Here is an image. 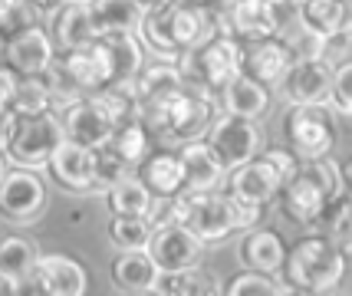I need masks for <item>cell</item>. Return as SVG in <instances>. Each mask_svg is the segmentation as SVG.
Returning a JSON list of instances; mask_svg holds the SVG:
<instances>
[{
  "mask_svg": "<svg viewBox=\"0 0 352 296\" xmlns=\"http://www.w3.org/2000/svg\"><path fill=\"white\" fill-rule=\"evenodd\" d=\"M182 194L188 204V227L204 244L224 240L234 231L257 224L261 218L257 207H244L241 201H234L230 194H221V191H182Z\"/></svg>",
  "mask_w": 352,
  "mask_h": 296,
  "instance_id": "obj_1",
  "label": "cell"
},
{
  "mask_svg": "<svg viewBox=\"0 0 352 296\" xmlns=\"http://www.w3.org/2000/svg\"><path fill=\"white\" fill-rule=\"evenodd\" d=\"M244 73V47L230 33L214 30L204 43L184 53V79L208 89H224Z\"/></svg>",
  "mask_w": 352,
  "mask_h": 296,
  "instance_id": "obj_2",
  "label": "cell"
},
{
  "mask_svg": "<svg viewBox=\"0 0 352 296\" xmlns=\"http://www.w3.org/2000/svg\"><path fill=\"white\" fill-rule=\"evenodd\" d=\"M283 270H287V283L322 293V290H333L342 280L346 257L329 237H307L287 253Z\"/></svg>",
  "mask_w": 352,
  "mask_h": 296,
  "instance_id": "obj_3",
  "label": "cell"
},
{
  "mask_svg": "<svg viewBox=\"0 0 352 296\" xmlns=\"http://www.w3.org/2000/svg\"><path fill=\"white\" fill-rule=\"evenodd\" d=\"M63 139H66V132H63L60 115H53V112L16 115L3 158L14 161L16 168H40L53 158V152L60 148Z\"/></svg>",
  "mask_w": 352,
  "mask_h": 296,
  "instance_id": "obj_4",
  "label": "cell"
},
{
  "mask_svg": "<svg viewBox=\"0 0 352 296\" xmlns=\"http://www.w3.org/2000/svg\"><path fill=\"white\" fill-rule=\"evenodd\" d=\"M204 141L211 145L217 161L224 165V172H234L247 161H254L261 152V128L250 119H237V115H221L211 122Z\"/></svg>",
  "mask_w": 352,
  "mask_h": 296,
  "instance_id": "obj_5",
  "label": "cell"
},
{
  "mask_svg": "<svg viewBox=\"0 0 352 296\" xmlns=\"http://www.w3.org/2000/svg\"><path fill=\"white\" fill-rule=\"evenodd\" d=\"M211 122H214V102L204 95L201 86L184 82L182 93L165 106V125L162 128L175 141H195L208 135Z\"/></svg>",
  "mask_w": 352,
  "mask_h": 296,
  "instance_id": "obj_6",
  "label": "cell"
},
{
  "mask_svg": "<svg viewBox=\"0 0 352 296\" xmlns=\"http://www.w3.org/2000/svg\"><path fill=\"white\" fill-rule=\"evenodd\" d=\"M63 132L69 141H79L86 148H99L102 141H109L112 128H116V115L106 106L102 93L99 95H79V99H69L66 102V112H63Z\"/></svg>",
  "mask_w": 352,
  "mask_h": 296,
  "instance_id": "obj_7",
  "label": "cell"
},
{
  "mask_svg": "<svg viewBox=\"0 0 352 296\" xmlns=\"http://www.w3.org/2000/svg\"><path fill=\"white\" fill-rule=\"evenodd\" d=\"M287 135L307 161L326 158V152L333 148V139H336L333 112L326 106H293L287 115Z\"/></svg>",
  "mask_w": 352,
  "mask_h": 296,
  "instance_id": "obj_8",
  "label": "cell"
},
{
  "mask_svg": "<svg viewBox=\"0 0 352 296\" xmlns=\"http://www.w3.org/2000/svg\"><path fill=\"white\" fill-rule=\"evenodd\" d=\"M201 247H204V240L188 224H155L145 253L152 257L162 273H168V270H184V266L198 264Z\"/></svg>",
  "mask_w": 352,
  "mask_h": 296,
  "instance_id": "obj_9",
  "label": "cell"
},
{
  "mask_svg": "<svg viewBox=\"0 0 352 296\" xmlns=\"http://www.w3.org/2000/svg\"><path fill=\"white\" fill-rule=\"evenodd\" d=\"M280 191H283V174L276 172L263 155L230 172V198L241 201L244 207L263 211Z\"/></svg>",
  "mask_w": 352,
  "mask_h": 296,
  "instance_id": "obj_10",
  "label": "cell"
},
{
  "mask_svg": "<svg viewBox=\"0 0 352 296\" xmlns=\"http://www.w3.org/2000/svg\"><path fill=\"white\" fill-rule=\"evenodd\" d=\"M3 60H7V66L14 69L16 76H43L46 69L53 66L56 53H53V40L46 36V30L30 23L27 30L7 36Z\"/></svg>",
  "mask_w": 352,
  "mask_h": 296,
  "instance_id": "obj_11",
  "label": "cell"
},
{
  "mask_svg": "<svg viewBox=\"0 0 352 296\" xmlns=\"http://www.w3.org/2000/svg\"><path fill=\"white\" fill-rule=\"evenodd\" d=\"M46 207V187L30 168L7 172L0 181V214L10 220H33Z\"/></svg>",
  "mask_w": 352,
  "mask_h": 296,
  "instance_id": "obj_12",
  "label": "cell"
},
{
  "mask_svg": "<svg viewBox=\"0 0 352 296\" xmlns=\"http://www.w3.org/2000/svg\"><path fill=\"white\" fill-rule=\"evenodd\" d=\"M50 165V178L66 191H92L99 187L96 181V152L79 145V141L63 139L60 148L53 152V158L46 161Z\"/></svg>",
  "mask_w": 352,
  "mask_h": 296,
  "instance_id": "obj_13",
  "label": "cell"
},
{
  "mask_svg": "<svg viewBox=\"0 0 352 296\" xmlns=\"http://www.w3.org/2000/svg\"><path fill=\"white\" fill-rule=\"evenodd\" d=\"M293 106H329L333 102V69L322 60H296L283 79Z\"/></svg>",
  "mask_w": 352,
  "mask_h": 296,
  "instance_id": "obj_14",
  "label": "cell"
},
{
  "mask_svg": "<svg viewBox=\"0 0 352 296\" xmlns=\"http://www.w3.org/2000/svg\"><path fill=\"white\" fill-rule=\"evenodd\" d=\"M33 277L46 296H86L89 277L86 270L66 253H43L33 264Z\"/></svg>",
  "mask_w": 352,
  "mask_h": 296,
  "instance_id": "obj_15",
  "label": "cell"
},
{
  "mask_svg": "<svg viewBox=\"0 0 352 296\" xmlns=\"http://www.w3.org/2000/svg\"><path fill=\"white\" fill-rule=\"evenodd\" d=\"M293 66V56L287 43L283 40H257V43H250L244 47V76L257 79L263 86H270V82H283L287 73H290Z\"/></svg>",
  "mask_w": 352,
  "mask_h": 296,
  "instance_id": "obj_16",
  "label": "cell"
},
{
  "mask_svg": "<svg viewBox=\"0 0 352 296\" xmlns=\"http://www.w3.org/2000/svg\"><path fill=\"white\" fill-rule=\"evenodd\" d=\"M178 158H182V165H184V191H217V185L228 174L204 139L184 141Z\"/></svg>",
  "mask_w": 352,
  "mask_h": 296,
  "instance_id": "obj_17",
  "label": "cell"
},
{
  "mask_svg": "<svg viewBox=\"0 0 352 296\" xmlns=\"http://www.w3.org/2000/svg\"><path fill=\"white\" fill-rule=\"evenodd\" d=\"M165 16H168L171 47H175L178 56H184L188 49H195L198 43H204V40L211 36V30H214V23L208 20L204 7H198V3H184V7L171 3Z\"/></svg>",
  "mask_w": 352,
  "mask_h": 296,
  "instance_id": "obj_18",
  "label": "cell"
},
{
  "mask_svg": "<svg viewBox=\"0 0 352 296\" xmlns=\"http://www.w3.org/2000/svg\"><path fill=\"white\" fill-rule=\"evenodd\" d=\"M102 33L96 27L92 20V10H89V0L86 3H63L56 10V40L60 47L69 53V49H86L99 40Z\"/></svg>",
  "mask_w": 352,
  "mask_h": 296,
  "instance_id": "obj_19",
  "label": "cell"
},
{
  "mask_svg": "<svg viewBox=\"0 0 352 296\" xmlns=\"http://www.w3.org/2000/svg\"><path fill=\"white\" fill-rule=\"evenodd\" d=\"M221 93H224V109H228V115L257 122V119H263V115L270 112V89H267L263 82H257V79L244 76V73L234 79V82H228Z\"/></svg>",
  "mask_w": 352,
  "mask_h": 296,
  "instance_id": "obj_20",
  "label": "cell"
},
{
  "mask_svg": "<svg viewBox=\"0 0 352 296\" xmlns=\"http://www.w3.org/2000/svg\"><path fill=\"white\" fill-rule=\"evenodd\" d=\"M99 40H102V47H106V53H109V62H112V86L135 82L138 73L145 69L138 33H106V36H99Z\"/></svg>",
  "mask_w": 352,
  "mask_h": 296,
  "instance_id": "obj_21",
  "label": "cell"
},
{
  "mask_svg": "<svg viewBox=\"0 0 352 296\" xmlns=\"http://www.w3.org/2000/svg\"><path fill=\"white\" fill-rule=\"evenodd\" d=\"M158 266L145 250H122L112 264V283L125 293H148L158 283Z\"/></svg>",
  "mask_w": 352,
  "mask_h": 296,
  "instance_id": "obj_22",
  "label": "cell"
},
{
  "mask_svg": "<svg viewBox=\"0 0 352 296\" xmlns=\"http://www.w3.org/2000/svg\"><path fill=\"white\" fill-rule=\"evenodd\" d=\"M155 293L158 296H221L224 286L217 283V277L211 270L195 264V266H184V270L158 273Z\"/></svg>",
  "mask_w": 352,
  "mask_h": 296,
  "instance_id": "obj_23",
  "label": "cell"
},
{
  "mask_svg": "<svg viewBox=\"0 0 352 296\" xmlns=\"http://www.w3.org/2000/svg\"><path fill=\"white\" fill-rule=\"evenodd\" d=\"M241 260H244V266H250V270L274 277V273L283 270L287 250H283V240H280L274 231H254V234H247L244 244H241Z\"/></svg>",
  "mask_w": 352,
  "mask_h": 296,
  "instance_id": "obj_24",
  "label": "cell"
},
{
  "mask_svg": "<svg viewBox=\"0 0 352 296\" xmlns=\"http://www.w3.org/2000/svg\"><path fill=\"white\" fill-rule=\"evenodd\" d=\"M142 181H145V187H148L152 194H158V198H178L184 191L182 158L171 155V152L145 158V165H142Z\"/></svg>",
  "mask_w": 352,
  "mask_h": 296,
  "instance_id": "obj_25",
  "label": "cell"
},
{
  "mask_svg": "<svg viewBox=\"0 0 352 296\" xmlns=\"http://www.w3.org/2000/svg\"><path fill=\"white\" fill-rule=\"evenodd\" d=\"M326 201H329V198L300 172L293 174L290 181H283V207H287V214H290L293 220H300V224L320 220Z\"/></svg>",
  "mask_w": 352,
  "mask_h": 296,
  "instance_id": "obj_26",
  "label": "cell"
},
{
  "mask_svg": "<svg viewBox=\"0 0 352 296\" xmlns=\"http://www.w3.org/2000/svg\"><path fill=\"white\" fill-rule=\"evenodd\" d=\"M230 27H234L237 36H244L250 43L276 36V27H274V16H270L267 0H237V3L230 7Z\"/></svg>",
  "mask_w": 352,
  "mask_h": 296,
  "instance_id": "obj_27",
  "label": "cell"
},
{
  "mask_svg": "<svg viewBox=\"0 0 352 296\" xmlns=\"http://www.w3.org/2000/svg\"><path fill=\"white\" fill-rule=\"evenodd\" d=\"M92 20L99 33H138L142 27V10L135 0H89Z\"/></svg>",
  "mask_w": 352,
  "mask_h": 296,
  "instance_id": "obj_28",
  "label": "cell"
},
{
  "mask_svg": "<svg viewBox=\"0 0 352 296\" xmlns=\"http://www.w3.org/2000/svg\"><path fill=\"white\" fill-rule=\"evenodd\" d=\"M109 211L112 214H122V218H148L152 211V191L145 187L142 178H129L109 187Z\"/></svg>",
  "mask_w": 352,
  "mask_h": 296,
  "instance_id": "obj_29",
  "label": "cell"
},
{
  "mask_svg": "<svg viewBox=\"0 0 352 296\" xmlns=\"http://www.w3.org/2000/svg\"><path fill=\"white\" fill-rule=\"evenodd\" d=\"M320 224H326L329 240L342 250V257H352V198L346 191L339 198H333V201H326Z\"/></svg>",
  "mask_w": 352,
  "mask_h": 296,
  "instance_id": "obj_30",
  "label": "cell"
},
{
  "mask_svg": "<svg viewBox=\"0 0 352 296\" xmlns=\"http://www.w3.org/2000/svg\"><path fill=\"white\" fill-rule=\"evenodd\" d=\"M145 132L148 128L138 122V119H125V122H119L112 128L109 148L122 158L125 165H138V161H145V155H148V135Z\"/></svg>",
  "mask_w": 352,
  "mask_h": 296,
  "instance_id": "obj_31",
  "label": "cell"
},
{
  "mask_svg": "<svg viewBox=\"0 0 352 296\" xmlns=\"http://www.w3.org/2000/svg\"><path fill=\"white\" fill-rule=\"evenodd\" d=\"M300 20L307 30L329 36L346 23V0H300Z\"/></svg>",
  "mask_w": 352,
  "mask_h": 296,
  "instance_id": "obj_32",
  "label": "cell"
},
{
  "mask_svg": "<svg viewBox=\"0 0 352 296\" xmlns=\"http://www.w3.org/2000/svg\"><path fill=\"white\" fill-rule=\"evenodd\" d=\"M53 106V89L50 82L40 76H23L16 79V89H14V99L7 109L14 115H40V112H50Z\"/></svg>",
  "mask_w": 352,
  "mask_h": 296,
  "instance_id": "obj_33",
  "label": "cell"
},
{
  "mask_svg": "<svg viewBox=\"0 0 352 296\" xmlns=\"http://www.w3.org/2000/svg\"><path fill=\"white\" fill-rule=\"evenodd\" d=\"M155 224L148 218H122V214H112L109 220V237L119 250H145L152 240Z\"/></svg>",
  "mask_w": 352,
  "mask_h": 296,
  "instance_id": "obj_34",
  "label": "cell"
},
{
  "mask_svg": "<svg viewBox=\"0 0 352 296\" xmlns=\"http://www.w3.org/2000/svg\"><path fill=\"white\" fill-rule=\"evenodd\" d=\"M33 264H36V253H33V244L27 237H3L0 240V270L10 273L14 280H23L33 273Z\"/></svg>",
  "mask_w": 352,
  "mask_h": 296,
  "instance_id": "obj_35",
  "label": "cell"
},
{
  "mask_svg": "<svg viewBox=\"0 0 352 296\" xmlns=\"http://www.w3.org/2000/svg\"><path fill=\"white\" fill-rule=\"evenodd\" d=\"M221 296H280V283L267 273H257V270H247V273H237L234 280L224 286Z\"/></svg>",
  "mask_w": 352,
  "mask_h": 296,
  "instance_id": "obj_36",
  "label": "cell"
},
{
  "mask_svg": "<svg viewBox=\"0 0 352 296\" xmlns=\"http://www.w3.org/2000/svg\"><path fill=\"white\" fill-rule=\"evenodd\" d=\"M329 69H336L342 62H352V23H342L336 33L326 36L322 43V56H320Z\"/></svg>",
  "mask_w": 352,
  "mask_h": 296,
  "instance_id": "obj_37",
  "label": "cell"
},
{
  "mask_svg": "<svg viewBox=\"0 0 352 296\" xmlns=\"http://www.w3.org/2000/svg\"><path fill=\"white\" fill-rule=\"evenodd\" d=\"M92 152H96V181H99V185L112 187L116 181H122L125 172H129V165L109 148V141H102V145L92 148Z\"/></svg>",
  "mask_w": 352,
  "mask_h": 296,
  "instance_id": "obj_38",
  "label": "cell"
},
{
  "mask_svg": "<svg viewBox=\"0 0 352 296\" xmlns=\"http://www.w3.org/2000/svg\"><path fill=\"white\" fill-rule=\"evenodd\" d=\"M33 23V14L27 0H0V36H14V33L27 30Z\"/></svg>",
  "mask_w": 352,
  "mask_h": 296,
  "instance_id": "obj_39",
  "label": "cell"
},
{
  "mask_svg": "<svg viewBox=\"0 0 352 296\" xmlns=\"http://www.w3.org/2000/svg\"><path fill=\"white\" fill-rule=\"evenodd\" d=\"M270 7V16H274V27H276V40L290 36L293 30L303 27L300 20V0H267Z\"/></svg>",
  "mask_w": 352,
  "mask_h": 296,
  "instance_id": "obj_40",
  "label": "cell"
},
{
  "mask_svg": "<svg viewBox=\"0 0 352 296\" xmlns=\"http://www.w3.org/2000/svg\"><path fill=\"white\" fill-rule=\"evenodd\" d=\"M333 102L342 112H352V62L333 69Z\"/></svg>",
  "mask_w": 352,
  "mask_h": 296,
  "instance_id": "obj_41",
  "label": "cell"
},
{
  "mask_svg": "<svg viewBox=\"0 0 352 296\" xmlns=\"http://www.w3.org/2000/svg\"><path fill=\"white\" fill-rule=\"evenodd\" d=\"M263 158L274 165L276 172L283 174V181H290L293 174H296V168H300V161H296L290 152H283V148H267V152H263Z\"/></svg>",
  "mask_w": 352,
  "mask_h": 296,
  "instance_id": "obj_42",
  "label": "cell"
},
{
  "mask_svg": "<svg viewBox=\"0 0 352 296\" xmlns=\"http://www.w3.org/2000/svg\"><path fill=\"white\" fill-rule=\"evenodd\" d=\"M14 89H16V73L10 69V66H0V109H7V106H10Z\"/></svg>",
  "mask_w": 352,
  "mask_h": 296,
  "instance_id": "obj_43",
  "label": "cell"
},
{
  "mask_svg": "<svg viewBox=\"0 0 352 296\" xmlns=\"http://www.w3.org/2000/svg\"><path fill=\"white\" fill-rule=\"evenodd\" d=\"M16 115L10 109H0V155L7 152V141H10V132H14Z\"/></svg>",
  "mask_w": 352,
  "mask_h": 296,
  "instance_id": "obj_44",
  "label": "cell"
},
{
  "mask_svg": "<svg viewBox=\"0 0 352 296\" xmlns=\"http://www.w3.org/2000/svg\"><path fill=\"white\" fill-rule=\"evenodd\" d=\"M16 296H46L43 290H40V283H36V277H23V280L16 283Z\"/></svg>",
  "mask_w": 352,
  "mask_h": 296,
  "instance_id": "obj_45",
  "label": "cell"
},
{
  "mask_svg": "<svg viewBox=\"0 0 352 296\" xmlns=\"http://www.w3.org/2000/svg\"><path fill=\"white\" fill-rule=\"evenodd\" d=\"M135 3H138L142 14H162V10L171 7V0H135Z\"/></svg>",
  "mask_w": 352,
  "mask_h": 296,
  "instance_id": "obj_46",
  "label": "cell"
},
{
  "mask_svg": "<svg viewBox=\"0 0 352 296\" xmlns=\"http://www.w3.org/2000/svg\"><path fill=\"white\" fill-rule=\"evenodd\" d=\"M280 296H320V293L307 290V286H296V283H280Z\"/></svg>",
  "mask_w": 352,
  "mask_h": 296,
  "instance_id": "obj_47",
  "label": "cell"
},
{
  "mask_svg": "<svg viewBox=\"0 0 352 296\" xmlns=\"http://www.w3.org/2000/svg\"><path fill=\"white\" fill-rule=\"evenodd\" d=\"M27 3H33V7L40 10V14H56V10H60L66 0H27Z\"/></svg>",
  "mask_w": 352,
  "mask_h": 296,
  "instance_id": "obj_48",
  "label": "cell"
},
{
  "mask_svg": "<svg viewBox=\"0 0 352 296\" xmlns=\"http://www.w3.org/2000/svg\"><path fill=\"white\" fill-rule=\"evenodd\" d=\"M16 283L20 280H14L10 273H3V270H0V296H16Z\"/></svg>",
  "mask_w": 352,
  "mask_h": 296,
  "instance_id": "obj_49",
  "label": "cell"
},
{
  "mask_svg": "<svg viewBox=\"0 0 352 296\" xmlns=\"http://www.w3.org/2000/svg\"><path fill=\"white\" fill-rule=\"evenodd\" d=\"M188 3H198V7H204V3H221V0H188Z\"/></svg>",
  "mask_w": 352,
  "mask_h": 296,
  "instance_id": "obj_50",
  "label": "cell"
},
{
  "mask_svg": "<svg viewBox=\"0 0 352 296\" xmlns=\"http://www.w3.org/2000/svg\"><path fill=\"white\" fill-rule=\"evenodd\" d=\"M7 161H3V155H0V181H3V174H7V168H3Z\"/></svg>",
  "mask_w": 352,
  "mask_h": 296,
  "instance_id": "obj_51",
  "label": "cell"
},
{
  "mask_svg": "<svg viewBox=\"0 0 352 296\" xmlns=\"http://www.w3.org/2000/svg\"><path fill=\"white\" fill-rule=\"evenodd\" d=\"M129 296H155V290H148V293H129Z\"/></svg>",
  "mask_w": 352,
  "mask_h": 296,
  "instance_id": "obj_52",
  "label": "cell"
},
{
  "mask_svg": "<svg viewBox=\"0 0 352 296\" xmlns=\"http://www.w3.org/2000/svg\"><path fill=\"white\" fill-rule=\"evenodd\" d=\"M66 3H86V0H66Z\"/></svg>",
  "mask_w": 352,
  "mask_h": 296,
  "instance_id": "obj_53",
  "label": "cell"
}]
</instances>
